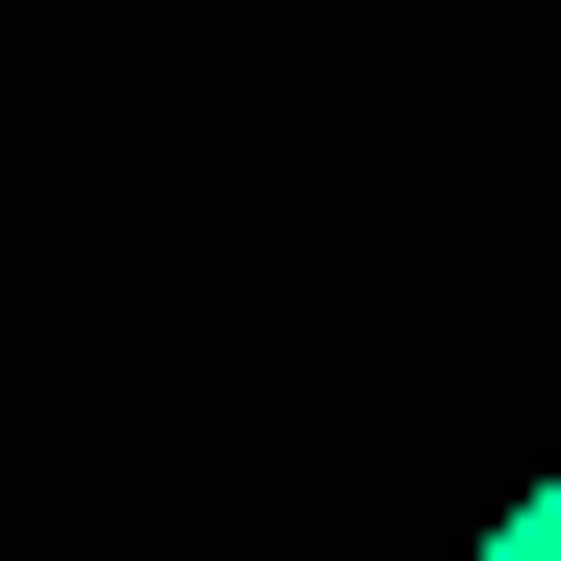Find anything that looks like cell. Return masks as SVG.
Returning <instances> with one entry per match:
<instances>
[{
	"instance_id": "cell-1",
	"label": "cell",
	"mask_w": 561,
	"mask_h": 561,
	"mask_svg": "<svg viewBox=\"0 0 561 561\" xmlns=\"http://www.w3.org/2000/svg\"><path fill=\"white\" fill-rule=\"evenodd\" d=\"M459 561H561V485H511V511H485V536H459Z\"/></svg>"
}]
</instances>
